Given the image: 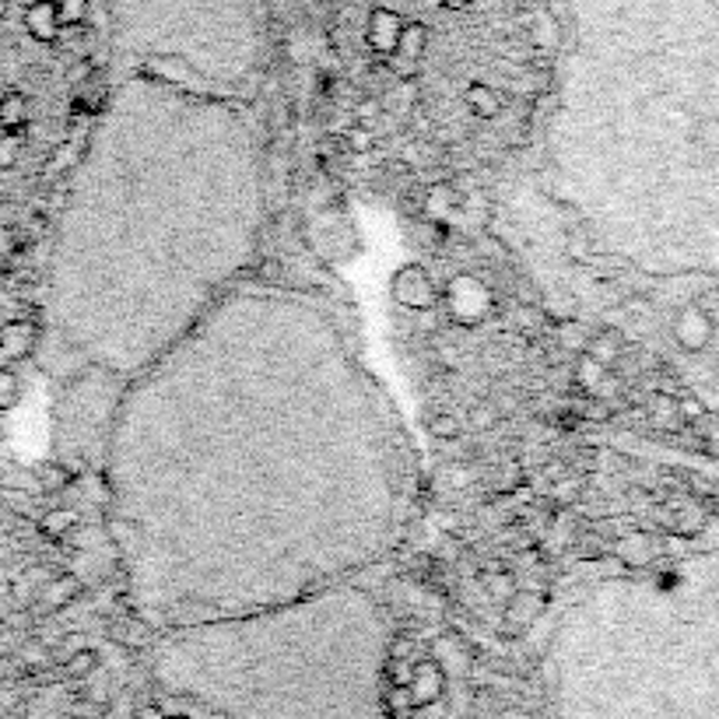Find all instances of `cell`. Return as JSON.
Segmentation results:
<instances>
[{
    "label": "cell",
    "mask_w": 719,
    "mask_h": 719,
    "mask_svg": "<svg viewBox=\"0 0 719 719\" xmlns=\"http://www.w3.org/2000/svg\"><path fill=\"white\" fill-rule=\"evenodd\" d=\"M390 400L333 312L221 296L109 425L106 533L144 628L278 608L383 558L408 506Z\"/></svg>",
    "instance_id": "cell-1"
},
{
    "label": "cell",
    "mask_w": 719,
    "mask_h": 719,
    "mask_svg": "<svg viewBox=\"0 0 719 719\" xmlns=\"http://www.w3.org/2000/svg\"><path fill=\"white\" fill-rule=\"evenodd\" d=\"M263 218L239 102L133 74L109 92L74 172L39 366L127 390L229 296Z\"/></svg>",
    "instance_id": "cell-2"
},
{
    "label": "cell",
    "mask_w": 719,
    "mask_h": 719,
    "mask_svg": "<svg viewBox=\"0 0 719 719\" xmlns=\"http://www.w3.org/2000/svg\"><path fill=\"white\" fill-rule=\"evenodd\" d=\"M390 625L351 582L162 632L151 678L197 719H393Z\"/></svg>",
    "instance_id": "cell-3"
},
{
    "label": "cell",
    "mask_w": 719,
    "mask_h": 719,
    "mask_svg": "<svg viewBox=\"0 0 719 719\" xmlns=\"http://www.w3.org/2000/svg\"><path fill=\"white\" fill-rule=\"evenodd\" d=\"M442 302L449 309V317L463 327H478L481 320H488V312L496 309L491 288L481 278H470V274H460V278L449 281L442 291Z\"/></svg>",
    "instance_id": "cell-4"
},
{
    "label": "cell",
    "mask_w": 719,
    "mask_h": 719,
    "mask_svg": "<svg viewBox=\"0 0 719 719\" xmlns=\"http://www.w3.org/2000/svg\"><path fill=\"white\" fill-rule=\"evenodd\" d=\"M390 296L400 309L408 312H429L439 306V284L429 278V271L418 263H403L390 278Z\"/></svg>",
    "instance_id": "cell-5"
},
{
    "label": "cell",
    "mask_w": 719,
    "mask_h": 719,
    "mask_svg": "<svg viewBox=\"0 0 719 719\" xmlns=\"http://www.w3.org/2000/svg\"><path fill=\"white\" fill-rule=\"evenodd\" d=\"M400 29H403V18H400L397 11H387V8L372 11V14H369V26H366L369 50L383 53V57H393V53H397Z\"/></svg>",
    "instance_id": "cell-6"
},
{
    "label": "cell",
    "mask_w": 719,
    "mask_h": 719,
    "mask_svg": "<svg viewBox=\"0 0 719 719\" xmlns=\"http://www.w3.org/2000/svg\"><path fill=\"white\" fill-rule=\"evenodd\" d=\"M21 21H26V32L36 42H57L60 32H63V18H60L57 0H32Z\"/></svg>",
    "instance_id": "cell-7"
},
{
    "label": "cell",
    "mask_w": 719,
    "mask_h": 719,
    "mask_svg": "<svg viewBox=\"0 0 719 719\" xmlns=\"http://www.w3.org/2000/svg\"><path fill=\"white\" fill-rule=\"evenodd\" d=\"M39 348V330L29 320H11L0 327V354H8L11 362L14 358H29Z\"/></svg>",
    "instance_id": "cell-8"
},
{
    "label": "cell",
    "mask_w": 719,
    "mask_h": 719,
    "mask_svg": "<svg viewBox=\"0 0 719 719\" xmlns=\"http://www.w3.org/2000/svg\"><path fill=\"white\" fill-rule=\"evenodd\" d=\"M548 608V597L545 593H533V590H512V597H506V621L512 625H533L537 618L545 615Z\"/></svg>",
    "instance_id": "cell-9"
},
{
    "label": "cell",
    "mask_w": 719,
    "mask_h": 719,
    "mask_svg": "<svg viewBox=\"0 0 719 719\" xmlns=\"http://www.w3.org/2000/svg\"><path fill=\"white\" fill-rule=\"evenodd\" d=\"M467 109H470V117H478V120H496L506 109V96L499 88H491L488 81H475L467 88Z\"/></svg>",
    "instance_id": "cell-10"
},
{
    "label": "cell",
    "mask_w": 719,
    "mask_h": 719,
    "mask_svg": "<svg viewBox=\"0 0 719 719\" xmlns=\"http://www.w3.org/2000/svg\"><path fill=\"white\" fill-rule=\"evenodd\" d=\"M673 337H678V344L695 351L709 341V320L702 317L699 309H685L678 320H673Z\"/></svg>",
    "instance_id": "cell-11"
},
{
    "label": "cell",
    "mask_w": 719,
    "mask_h": 719,
    "mask_svg": "<svg viewBox=\"0 0 719 719\" xmlns=\"http://www.w3.org/2000/svg\"><path fill=\"white\" fill-rule=\"evenodd\" d=\"M29 123V99L21 92H4L0 96V130L21 133Z\"/></svg>",
    "instance_id": "cell-12"
},
{
    "label": "cell",
    "mask_w": 719,
    "mask_h": 719,
    "mask_svg": "<svg viewBox=\"0 0 719 719\" xmlns=\"http://www.w3.org/2000/svg\"><path fill=\"white\" fill-rule=\"evenodd\" d=\"M425 50H429V29H425L421 21H403L400 39H397V53H393V57L418 60Z\"/></svg>",
    "instance_id": "cell-13"
},
{
    "label": "cell",
    "mask_w": 719,
    "mask_h": 719,
    "mask_svg": "<svg viewBox=\"0 0 719 719\" xmlns=\"http://www.w3.org/2000/svg\"><path fill=\"white\" fill-rule=\"evenodd\" d=\"M576 383H579V387H587V390L603 387V383H608V366H600L597 358L582 354V358H579V366H576Z\"/></svg>",
    "instance_id": "cell-14"
},
{
    "label": "cell",
    "mask_w": 719,
    "mask_h": 719,
    "mask_svg": "<svg viewBox=\"0 0 719 719\" xmlns=\"http://www.w3.org/2000/svg\"><path fill=\"white\" fill-rule=\"evenodd\" d=\"M42 533L47 537H53V541H60V537H67L74 527H78V516L71 512V509H53V512H47L42 516Z\"/></svg>",
    "instance_id": "cell-15"
},
{
    "label": "cell",
    "mask_w": 719,
    "mask_h": 719,
    "mask_svg": "<svg viewBox=\"0 0 719 719\" xmlns=\"http://www.w3.org/2000/svg\"><path fill=\"white\" fill-rule=\"evenodd\" d=\"M429 436H432L436 442H457V439L463 436V421H460L457 415H436V418L429 421Z\"/></svg>",
    "instance_id": "cell-16"
},
{
    "label": "cell",
    "mask_w": 719,
    "mask_h": 719,
    "mask_svg": "<svg viewBox=\"0 0 719 719\" xmlns=\"http://www.w3.org/2000/svg\"><path fill=\"white\" fill-rule=\"evenodd\" d=\"M18 400H21V379L11 369H0V415L18 408Z\"/></svg>",
    "instance_id": "cell-17"
},
{
    "label": "cell",
    "mask_w": 719,
    "mask_h": 719,
    "mask_svg": "<svg viewBox=\"0 0 719 719\" xmlns=\"http://www.w3.org/2000/svg\"><path fill=\"white\" fill-rule=\"evenodd\" d=\"M587 354H590V358H597L600 366H611L615 358H618V341H615L611 333H600V337H593V341H590Z\"/></svg>",
    "instance_id": "cell-18"
},
{
    "label": "cell",
    "mask_w": 719,
    "mask_h": 719,
    "mask_svg": "<svg viewBox=\"0 0 719 719\" xmlns=\"http://www.w3.org/2000/svg\"><path fill=\"white\" fill-rule=\"evenodd\" d=\"M21 162V133H0V169H14Z\"/></svg>",
    "instance_id": "cell-19"
},
{
    "label": "cell",
    "mask_w": 719,
    "mask_h": 719,
    "mask_svg": "<svg viewBox=\"0 0 719 719\" xmlns=\"http://www.w3.org/2000/svg\"><path fill=\"white\" fill-rule=\"evenodd\" d=\"M74 593H78V579H74V576H60L57 582H50L47 600H53V603H63V600H71Z\"/></svg>",
    "instance_id": "cell-20"
},
{
    "label": "cell",
    "mask_w": 719,
    "mask_h": 719,
    "mask_svg": "<svg viewBox=\"0 0 719 719\" xmlns=\"http://www.w3.org/2000/svg\"><path fill=\"white\" fill-rule=\"evenodd\" d=\"M133 719H197V716H190V712H183V709H176V706L162 702V706H148L144 712H138Z\"/></svg>",
    "instance_id": "cell-21"
},
{
    "label": "cell",
    "mask_w": 719,
    "mask_h": 719,
    "mask_svg": "<svg viewBox=\"0 0 719 719\" xmlns=\"http://www.w3.org/2000/svg\"><path fill=\"white\" fill-rule=\"evenodd\" d=\"M618 555L625 561H646L649 548H646V541H639V537H625V541H618Z\"/></svg>",
    "instance_id": "cell-22"
},
{
    "label": "cell",
    "mask_w": 719,
    "mask_h": 719,
    "mask_svg": "<svg viewBox=\"0 0 719 719\" xmlns=\"http://www.w3.org/2000/svg\"><path fill=\"white\" fill-rule=\"evenodd\" d=\"M57 8H60V18H63V29H67V26H74V21L84 18L88 0H57Z\"/></svg>",
    "instance_id": "cell-23"
},
{
    "label": "cell",
    "mask_w": 719,
    "mask_h": 719,
    "mask_svg": "<svg viewBox=\"0 0 719 719\" xmlns=\"http://www.w3.org/2000/svg\"><path fill=\"white\" fill-rule=\"evenodd\" d=\"M348 144H351L354 151H369V148H372V130H369V127H354V130L348 133Z\"/></svg>",
    "instance_id": "cell-24"
},
{
    "label": "cell",
    "mask_w": 719,
    "mask_h": 719,
    "mask_svg": "<svg viewBox=\"0 0 719 719\" xmlns=\"http://www.w3.org/2000/svg\"><path fill=\"white\" fill-rule=\"evenodd\" d=\"M491 593H496V597H512V579L509 576H491Z\"/></svg>",
    "instance_id": "cell-25"
},
{
    "label": "cell",
    "mask_w": 719,
    "mask_h": 719,
    "mask_svg": "<svg viewBox=\"0 0 719 719\" xmlns=\"http://www.w3.org/2000/svg\"><path fill=\"white\" fill-rule=\"evenodd\" d=\"M470 4H475V0H442L446 11H467Z\"/></svg>",
    "instance_id": "cell-26"
},
{
    "label": "cell",
    "mask_w": 719,
    "mask_h": 719,
    "mask_svg": "<svg viewBox=\"0 0 719 719\" xmlns=\"http://www.w3.org/2000/svg\"><path fill=\"white\" fill-rule=\"evenodd\" d=\"M478 415H481V418H478L481 429H485V425H491V411H478Z\"/></svg>",
    "instance_id": "cell-27"
},
{
    "label": "cell",
    "mask_w": 719,
    "mask_h": 719,
    "mask_svg": "<svg viewBox=\"0 0 719 719\" xmlns=\"http://www.w3.org/2000/svg\"><path fill=\"white\" fill-rule=\"evenodd\" d=\"M4 11H8V0H0V14H4Z\"/></svg>",
    "instance_id": "cell-28"
}]
</instances>
